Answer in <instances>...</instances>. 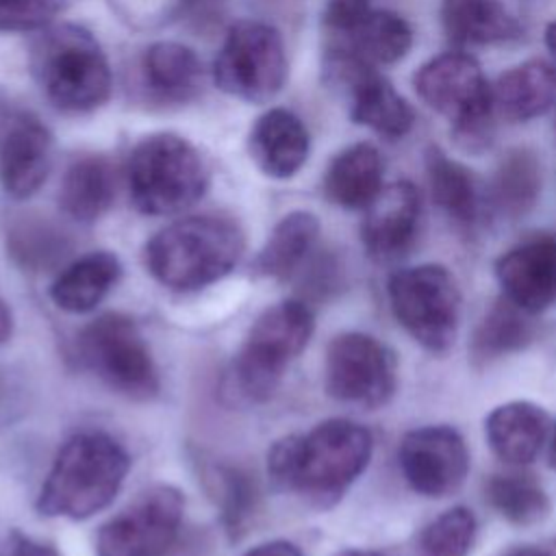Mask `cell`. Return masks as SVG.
Listing matches in <instances>:
<instances>
[{
	"instance_id": "5bb4252c",
	"label": "cell",
	"mask_w": 556,
	"mask_h": 556,
	"mask_svg": "<svg viewBox=\"0 0 556 556\" xmlns=\"http://www.w3.org/2000/svg\"><path fill=\"white\" fill-rule=\"evenodd\" d=\"M400 467L406 482L417 493L443 497L465 482L469 452L454 428L424 426L402 437Z\"/></svg>"
},
{
	"instance_id": "f546056e",
	"label": "cell",
	"mask_w": 556,
	"mask_h": 556,
	"mask_svg": "<svg viewBox=\"0 0 556 556\" xmlns=\"http://www.w3.org/2000/svg\"><path fill=\"white\" fill-rule=\"evenodd\" d=\"M526 311L513 304L508 298H500L482 317L473 332L471 352L480 361H491L521 350L534 334Z\"/></svg>"
},
{
	"instance_id": "e0dca14e",
	"label": "cell",
	"mask_w": 556,
	"mask_h": 556,
	"mask_svg": "<svg viewBox=\"0 0 556 556\" xmlns=\"http://www.w3.org/2000/svg\"><path fill=\"white\" fill-rule=\"evenodd\" d=\"M365 211L361 235L374 258L391 261L410 248L419 222V191L410 182L382 187Z\"/></svg>"
},
{
	"instance_id": "7bdbcfd3",
	"label": "cell",
	"mask_w": 556,
	"mask_h": 556,
	"mask_svg": "<svg viewBox=\"0 0 556 556\" xmlns=\"http://www.w3.org/2000/svg\"><path fill=\"white\" fill-rule=\"evenodd\" d=\"M337 556H384V554L371 552V549H345V552H341Z\"/></svg>"
},
{
	"instance_id": "ba28073f",
	"label": "cell",
	"mask_w": 556,
	"mask_h": 556,
	"mask_svg": "<svg viewBox=\"0 0 556 556\" xmlns=\"http://www.w3.org/2000/svg\"><path fill=\"white\" fill-rule=\"evenodd\" d=\"M387 291L395 319L419 345L437 354L452 348L460 321V291L443 265L400 269L389 278Z\"/></svg>"
},
{
	"instance_id": "277c9868",
	"label": "cell",
	"mask_w": 556,
	"mask_h": 556,
	"mask_svg": "<svg viewBox=\"0 0 556 556\" xmlns=\"http://www.w3.org/2000/svg\"><path fill=\"white\" fill-rule=\"evenodd\" d=\"M30 72L41 93L65 113L96 111L113 87L102 46L78 24L41 28L30 48Z\"/></svg>"
},
{
	"instance_id": "9a60e30c",
	"label": "cell",
	"mask_w": 556,
	"mask_h": 556,
	"mask_svg": "<svg viewBox=\"0 0 556 556\" xmlns=\"http://www.w3.org/2000/svg\"><path fill=\"white\" fill-rule=\"evenodd\" d=\"M52 165V135L33 113H13L0 130V182L26 200L46 182Z\"/></svg>"
},
{
	"instance_id": "b9f144b4",
	"label": "cell",
	"mask_w": 556,
	"mask_h": 556,
	"mask_svg": "<svg viewBox=\"0 0 556 556\" xmlns=\"http://www.w3.org/2000/svg\"><path fill=\"white\" fill-rule=\"evenodd\" d=\"M506 556H547L543 549H536V547H519Z\"/></svg>"
},
{
	"instance_id": "ee69618b",
	"label": "cell",
	"mask_w": 556,
	"mask_h": 556,
	"mask_svg": "<svg viewBox=\"0 0 556 556\" xmlns=\"http://www.w3.org/2000/svg\"><path fill=\"white\" fill-rule=\"evenodd\" d=\"M549 460H552V467L556 471V434H554V441H552V447H549Z\"/></svg>"
},
{
	"instance_id": "603a6c76",
	"label": "cell",
	"mask_w": 556,
	"mask_h": 556,
	"mask_svg": "<svg viewBox=\"0 0 556 556\" xmlns=\"http://www.w3.org/2000/svg\"><path fill=\"white\" fill-rule=\"evenodd\" d=\"M441 22L458 46H491L521 35L519 22L502 0H443Z\"/></svg>"
},
{
	"instance_id": "7c38bea8",
	"label": "cell",
	"mask_w": 556,
	"mask_h": 556,
	"mask_svg": "<svg viewBox=\"0 0 556 556\" xmlns=\"http://www.w3.org/2000/svg\"><path fill=\"white\" fill-rule=\"evenodd\" d=\"M326 391L348 404L382 406L395 391L393 354L374 337L345 332L326 352Z\"/></svg>"
},
{
	"instance_id": "8d00e7d4",
	"label": "cell",
	"mask_w": 556,
	"mask_h": 556,
	"mask_svg": "<svg viewBox=\"0 0 556 556\" xmlns=\"http://www.w3.org/2000/svg\"><path fill=\"white\" fill-rule=\"evenodd\" d=\"M224 0H176L178 11L195 22H206L219 15Z\"/></svg>"
},
{
	"instance_id": "836d02e7",
	"label": "cell",
	"mask_w": 556,
	"mask_h": 556,
	"mask_svg": "<svg viewBox=\"0 0 556 556\" xmlns=\"http://www.w3.org/2000/svg\"><path fill=\"white\" fill-rule=\"evenodd\" d=\"M65 0H0V33H28L50 26Z\"/></svg>"
},
{
	"instance_id": "74e56055",
	"label": "cell",
	"mask_w": 556,
	"mask_h": 556,
	"mask_svg": "<svg viewBox=\"0 0 556 556\" xmlns=\"http://www.w3.org/2000/svg\"><path fill=\"white\" fill-rule=\"evenodd\" d=\"M17 406V395L13 382L4 371H0V424L11 419V410Z\"/></svg>"
},
{
	"instance_id": "6da1fadb",
	"label": "cell",
	"mask_w": 556,
	"mask_h": 556,
	"mask_svg": "<svg viewBox=\"0 0 556 556\" xmlns=\"http://www.w3.org/2000/svg\"><path fill=\"white\" fill-rule=\"evenodd\" d=\"M371 450L374 441L365 426L328 419L304 434L280 439L267 456V469L287 491L332 500L363 473Z\"/></svg>"
},
{
	"instance_id": "cb8c5ba5",
	"label": "cell",
	"mask_w": 556,
	"mask_h": 556,
	"mask_svg": "<svg viewBox=\"0 0 556 556\" xmlns=\"http://www.w3.org/2000/svg\"><path fill=\"white\" fill-rule=\"evenodd\" d=\"M382 189V159L371 143L341 150L324 176V193L343 208H367Z\"/></svg>"
},
{
	"instance_id": "4316f807",
	"label": "cell",
	"mask_w": 556,
	"mask_h": 556,
	"mask_svg": "<svg viewBox=\"0 0 556 556\" xmlns=\"http://www.w3.org/2000/svg\"><path fill=\"white\" fill-rule=\"evenodd\" d=\"M319 237V222L308 211L285 215L269 232L263 250L256 256V269L263 276L287 280L311 256Z\"/></svg>"
},
{
	"instance_id": "d590c367",
	"label": "cell",
	"mask_w": 556,
	"mask_h": 556,
	"mask_svg": "<svg viewBox=\"0 0 556 556\" xmlns=\"http://www.w3.org/2000/svg\"><path fill=\"white\" fill-rule=\"evenodd\" d=\"M0 556H59V552L46 543H39L30 536L13 532L7 545L2 547Z\"/></svg>"
},
{
	"instance_id": "f1b7e54d",
	"label": "cell",
	"mask_w": 556,
	"mask_h": 556,
	"mask_svg": "<svg viewBox=\"0 0 556 556\" xmlns=\"http://www.w3.org/2000/svg\"><path fill=\"white\" fill-rule=\"evenodd\" d=\"M541 191V167L534 152L515 148L500 161L493 178V202L508 215L519 217L528 213Z\"/></svg>"
},
{
	"instance_id": "f6af8a7d",
	"label": "cell",
	"mask_w": 556,
	"mask_h": 556,
	"mask_svg": "<svg viewBox=\"0 0 556 556\" xmlns=\"http://www.w3.org/2000/svg\"><path fill=\"white\" fill-rule=\"evenodd\" d=\"M2 109H4V91L0 87V115H2Z\"/></svg>"
},
{
	"instance_id": "d6a6232c",
	"label": "cell",
	"mask_w": 556,
	"mask_h": 556,
	"mask_svg": "<svg viewBox=\"0 0 556 556\" xmlns=\"http://www.w3.org/2000/svg\"><path fill=\"white\" fill-rule=\"evenodd\" d=\"M11 254L26 267H48L65 252V241L46 222H20L9 235Z\"/></svg>"
},
{
	"instance_id": "484cf974",
	"label": "cell",
	"mask_w": 556,
	"mask_h": 556,
	"mask_svg": "<svg viewBox=\"0 0 556 556\" xmlns=\"http://www.w3.org/2000/svg\"><path fill=\"white\" fill-rule=\"evenodd\" d=\"M410 43L413 30L402 15L371 9L348 37L330 41L328 52H345L371 65H387L406 56Z\"/></svg>"
},
{
	"instance_id": "3957f363",
	"label": "cell",
	"mask_w": 556,
	"mask_h": 556,
	"mask_svg": "<svg viewBox=\"0 0 556 556\" xmlns=\"http://www.w3.org/2000/svg\"><path fill=\"white\" fill-rule=\"evenodd\" d=\"M243 252L241 228L222 215H191L159 230L143 248L148 271L176 291L202 289L226 276Z\"/></svg>"
},
{
	"instance_id": "1f68e13d",
	"label": "cell",
	"mask_w": 556,
	"mask_h": 556,
	"mask_svg": "<svg viewBox=\"0 0 556 556\" xmlns=\"http://www.w3.org/2000/svg\"><path fill=\"white\" fill-rule=\"evenodd\" d=\"M476 541V517L456 506L432 519L417 536L415 556H467Z\"/></svg>"
},
{
	"instance_id": "d4e9b609",
	"label": "cell",
	"mask_w": 556,
	"mask_h": 556,
	"mask_svg": "<svg viewBox=\"0 0 556 556\" xmlns=\"http://www.w3.org/2000/svg\"><path fill=\"white\" fill-rule=\"evenodd\" d=\"M122 276V265L111 252H89L70 263L52 282L50 298L70 313L96 308Z\"/></svg>"
},
{
	"instance_id": "4fadbf2b",
	"label": "cell",
	"mask_w": 556,
	"mask_h": 556,
	"mask_svg": "<svg viewBox=\"0 0 556 556\" xmlns=\"http://www.w3.org/2000/svg\"><path fill=\"white\" fill-rule=\"evenodd\" d=\"M326 72L334 83L348 89L350 117L356 124L389 139H400L413 128L415 113L410 104L376 65L345 52H328Z\"/></svg>"
},
{
	"instance_id": "9c48e42d",
	"label": "cell",
	"mask_w": 556,
	"mask_h": 556,
	"mask_svg": "<svg viewBox=\"0 0 556 556\" xmlns=\"http://www.w3.org/2000/svg\"><path fill=\"white\" fill-rule=\"evenodd\" d=\"M287 52L280 33L258 20L235 22L213 63L215 85L243 102H269L287 80Z\"/></svg>"
},
{
	"instance_id": "60d3db41",
	"label": "cell",
	"mask_w": 556,
	"mask_h": 556,
	"mask_svg": "<svg viewBox=\"0 0 556 556\" xmlns=\"http://www.w3.org/2000/svg\"><path fill=\"white\" fill-rule=\"evenodd\" d=\"M545 43H547L552 56L556 59V22H552V24L545 28Z\"/></svg>"
},
{
	"instance_id": "52a82bcc",
	"label": "cell",
	"mask_w": 556,
	"mask_h": 556,
	"mask_svg": "<svg viewBox=\"0 0 556 556\" xmlns=\"http://www.w3.org/2000/svg\"><path fill=\"white\" fill-rule=\"evenodd\" d=\"M313 313L304 302L285 300L265 308L252 324L235 361V378L250 400H265L280 382L285 367L306 348Z\"/></svg>"
},
{
	"instance_id": "f35d334b",
	"label": "cell",
	"mask_w": 556,
	"mask_h": 556,
	"mask_svg": "<svg viewBox=\"0 0 556 556\" xmlns=\"http://www.w3.org/2000/svg\"><path fill=\"white\" fill-rule=\"evenodd\" d=\"M245 556H302L300 549L287 541H269L252 547Z\"/></svg>"
},
{
	"instance_id": "7a4b0ae2",
	"label": "cell",
	"mask_w": 556,
	"mask_h": 556,
	"mask_svg": "<svg viewBox=\"0 0 556 556\" xmlns=\"http://www.w3.org/2000/svg\"><path fill=\"white\" fill-rule=\"evenodd\" d=\"M128 467L130 458L113 437L78 432L56 452L39 491L37 510L46 517L87 519L113 502Z\"/></svg>"
},
{
	"instance_id": "5b68a950",
	"label": "cell",
	"mask_w": 556,
	"mask_h": 556,
	"mask_svg": "<svg viewBox=\"0 0 556 556\" xmlns=\"http://www.w3.org/2000/svg\"><path fill=\"white\" fill-rule=\"evenodd\" d=\"M200 150L174 132L143 137L128 161L132 204L146 215H176L193 206L208 187Z\"/></svg>"
},
{
	"instance_id": "ac0fdd59",
	"label": "cell",
	"mask_w": 556,
	"mask_h": 556,
	"mask_svg": "<svg viewBox=\"0 0 556 556\" xmlns=\"http://www.w3.org/2000/svg\"><path fill=\"white\" fill-rule=\"evenodd\" d=\"M248 150L265 176L289 178L306 163L311 137L295 113L269 109L250 128Z\"/></svg>"
},
{
	"instance_id": "8992f818",
	"label": "cell",
	"mask_w": 556,
	"mask_h": 556,
	"mask_svg": "<svg viewBox=\"0 0 556 556\" xmlns=\"http://www.w3.org/2000/svg\"><path fill=\"white\" fill-rule=\"evenodd\" d=\"M417 96L454 124L456 141L476 150L489 143L493 96L476 59L445 52L424 63L413 76Z\"/></svg>"
},
{
	"instance_id": "d6986e66",
	"label": "cell",
	"mask_w": 556,
	"mask_h": 556,
	"mask_svg": "<svg viewBox=\"0 0 556 556\" xmlns=\"http://www.w3.org/2000/svg\"><path fill=\"white\" fill-rule=\"evenodd\" d=\"M143 87L156 102L185 104L198 98L204 70L198 54L178 41H156L141 59Z\"/></svg>"
},
{
	"instance_id": "e575fe53",
	"label": "cell",
	"mask_w": 556,
	"mask_h": 556,
	"mask_svg": "<svg viewBox=\"0 0 556 556\" xmlns=\"http://www.w3.org/2000/svg\"><path fill=\"white\" fill-rule=\"evenodd\" d=\"M369 11V0H328L324 9V28L330 41L348 37Z\"/></svg>"
},
{
	"instance_id": "2e32d148",
	"label": "cell",
	"mask_w": 556,
	"mask_h": 556,
	"mask_svg": "<svg viewBox=\"0 0 556 556\" xmlns=\"http://www.w3.org/2000/svg\"><path fill=\"white\" fill-rule=\"evenodd\" d=\"M504 298L534 315L556 304V235H539L510 248L495 263Z\"/></svg>"
},
{
	"instance_id": "44dd1931",
	"label": "cell",
	"mask_w": 556,
	"mask_h": 556,
	"mask_svg": "<svg viewBox=\"0 0 556 556\" xmlns=\"http://www.w3.org/2000/svg\"><path fill=\"white\" fill-rule=\"evenodd\" d=\"M547 413L526 400L506 402L493 408L484 421L491 450L510 465L530 463L539 454L547 437Z\"/></svg>"
},
{
	"instance_id": "ab89813d",
	"label": "cell",
	"mask_w": 556,
	"mask_h": 556,
	"mask_svg": "<svg viewBox=\"0 0 556 556\" xmlns=\"http://www.w3.org/2000/svg\"><path fill=\"white\" fill-rule=\"evenodd\" d=\"M11 330H13L11 311H9V306L0 300V343H4V341L11 337Z\"/></svg>"
},
{
	"instance_id": "ffe728a7",
	"label": "cell",
	"mask_w": 556,
	"mask_h": 556,
	"mask_svg": "<svg viewBox=\"0 0 556 556\" xmlns=\"http://www.w3.org/2000/svg\"><path fill=\"white\" fill-rule=\"evenodd\" d=\"M493 106L510 122L545 115L556 104V67L543 59H528L506 70L491 87Z\"/></svg>"
},
{
	"instance_id": "7402d4cb",
	"label": "cell",
	"mask_w": 556,
	"mask_h": 556,
	"mask_svg": "<svg viewBox=\"0 0 556 556\" xmlns=\"http://www.w3.org/2000/svg\"><path fill=\"white\" fill-rule=\"evenodd\" d=\"M115 200V169L109 159L85 154L70 163L59 187V204L65 215L89 224L102 217Z\"/></svg>"
},
{
	"instance_id": "83f0119b",
	"label": "cell",
	"mask_w": 556,
	"mask_h": 556,
	"mask_svg": "<svg viewBox=\"0 0 556 556\" xmlns=\"http://www.w3.org/2000/svg\"><path fill=\"white\" fill-rule=\"evenodd\" d=\"M426 174L432 200L452 219L471 224L478 213V193L471 172L450 159L441 148L430 146L426 152Z\"/></svg>"
},
{
	"instance_id": "30bf717a",
	"label": "cell",
	"mask_w": 556,
	"mask_h": 556,
	"mask_svg": "<svg viewBox=\"0 0 556 556\" xmlns=\"http://www.w3.org/2000/svg\"><path fill=\"white\" fill-rule=\"evenodd\" d=\"M83 363L113 391L132 397L150 400L159 391V374L132 319L109 313L93 319L78 339Z\"/></svg>"
},
{
	"instance_id": "8fae6325",
	"label": "cell",
	"mask_w": 556,
	"mask_h": 556,
	"mask_svg": "<svg viewBox=\"0 0 556 556\" xmlns=\"http://www.w3.org/2000/svg\"><path fill=\"white\" fill-rule=\"evenodd\" d=\"M185 500L169 484L141 491L98 532V556H163L182 521Z\"/></svg>"
},
{
	"instance_id": "4dcf8cb0",
	"label": "cell",
	"mask_w": 556,
	"mask_h": 556,
	"mask_svg": "<svg viewBox=\"0 0 556 556\" xmlns=\"http://www.w3.org/2000/svg\"><path fill=\"white\" fill-rule=\"evenodd\" d=\"M486 500L491 506L517 526H530L541 521L549 502L539 482L523 473H500L486 484Z\"/></svg>"
}]
</instances>
